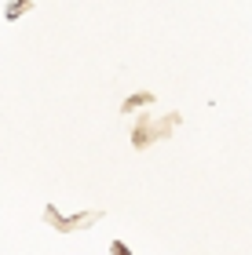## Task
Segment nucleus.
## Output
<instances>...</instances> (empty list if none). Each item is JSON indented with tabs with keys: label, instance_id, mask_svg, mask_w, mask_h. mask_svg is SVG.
Listing matches in <instances>:
<instances>
[]
</instances>
